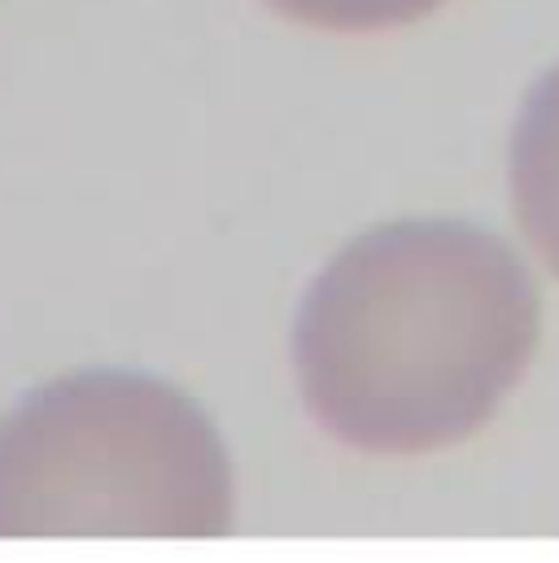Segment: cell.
<instances>
[{"label":"cell","instance_id":"6da1fadb","mask_svg":"<svg viewBox=\"0 0 559 563\" xmlns=\"http://www.w3.org/2000/svg\"><path fill=\"white\" fill-rule=\"evenodd\" d=\"M193 511V423L162 389L62 380L0 423V538L153 533Z\"/></svg>","mask_w":559,"mask_h":563}]
</instances>
